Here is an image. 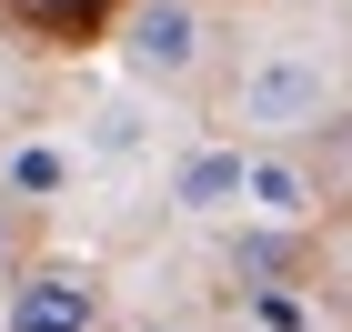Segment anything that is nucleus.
I'll use <instances>...</instances> for the list:
<instances>
[{
	"instance_id": "nucleus-8",
	"label": "nucleus",
	"mask_w": 352,
	"mask_h": 332,
	"mask_svg": "<svg viewBox=\"0 0 352 332\" xmlns=\"http://www.w3.org/2000/svg\"><path fill=\"white\" fill-rule=\"evenodd\" d=\"M71 181H81V151L51 131H21L10 151H0V201H21V212H51V201H71Z\"/></svg>"
},
{
	"instance_id": "nucleus-14",
	"label": "nucleus",
	"mask_w": 352,
	"mask_h": 332,
	"mask_svg": "<svg viewBox=\"0 0 352 332\" xmlns=\"http://www.w3.org/2000/svg\"><path fill=\"white\" fill-rule=\"evenodd\" d=\"M342 30H352V21H342Z\"/></svg>"
},
{
	"instance_id": "nucleus-2",
	"label": "nucleus",
	"mask_w": 352,
	"mask_h": 332,
	"mask_svg": "<svg viewBox=\"0 0 352 332\" xmlns=\"http://www.w3.org/2000/svg\"><path fill=\"white\" fill-rule=\"evenodd\" d=\"M221 41H232V10L221 0H121V21H111L121 81L151 91V101H212Z\"/></svg>"
},
{
	"instance_id": "nucleus-4",
	"label": "nucleus",
	"mask_w": 352,
	"mask_h": 332,
	"mask_svg": "<svg viewBox=\"0 0 352 332\" xmlns=\"http://www.w3.org/2000/svg\"><path fill=\"white\" fill-rule=\"evenodd\" d=\"M242 212H252V221H292V232H312V221L332 212L322 171L302 162V141H252V162H242Z\"/></svg>"
},
{
	"instance_id": "nucleus-10",
	"label": "nucleus",
	"mask_w": 352,
	"mask_h": 332,
	"mask_svg": "<svg viewBox=\"0 0 352 332\" xmlns=\"http://www.w3.org/2000/svg\"><path fill=\"white\" fill-rule=\"evenodd\" d=\"M81 121H91V162H141L151 151V91H111Z\"/></svg>"
},
{
	"instance_id": "nucleus-5",
	"label": "nucleus",
	"mask_w": 352,
	"mask_h": 332,
	"mask_svg": "<svg viewBox=\"0 0 352 332\" xmlns=\"http://www.w3.org/2000/svg\"><path fill=\"white\" fill-rule=\"evenodd\" d=\"M221 322H232V332H352V312L332 302L312 272H282V282H242V292H221Z\"/></svg>"
},
{
	"instance_id": "nucleus-12",
	"label": "nucleus",
	"mask_w": 352,
	"mask_h": 332,
	"mask_svg": "<svg viewBox=\"0 0 352 332\" xmlns=\"http://www.w3.org/2000/svg\"><path fill=\"white\" fill-rule=\"evenodd\" d=\"M302 162L322 171V192H332V201H352V101L332 111V121H322L312 141H302Z\"/></svg>"
},
{
	"instance_id": "nucleus-11",
	"label": "nucleus",
	"mask_w": 352,
	"mask_h": 332,
	"mask_svg": "<svg viewBox=\"0 0 352 332\" xmlns=\"http://www.w3.org/2000/svg\"><path fill=\"white\" fill-rule=\"evenodd\" d=\"M302 272H312L332 302L352 312V201H332V212L312 221V252H302Z\"/></svg>"
},
{
	"instance_id": "nucleus-3",
	"label": "nucleus",
	"mask_w": 352,
	"mask_h": 332,
	"mask_svg": "<svg viewBox=\"0 0 352 332\" xmlns=\"http://www.w3.org/2000/svg\"><path fill=\"white\" fill-rule=\"evenodd\" d=\"M111 322V282L81 252H30L10 272V302H0V332H101Z\"/></svg>"
},
{
	"instance_id": "nucleus-7",
	"label": "nucleus",
	"mask_w": 352,
	"mask_h": 332,
	"mask_svg": "<svg viewBox=\"0 0 352 332\" xmlns=\"http://www.w3.org/2000/svg\"><path fill=\"white\" fill-rule=\"evenodd\" d=\"M302 252H312V232L232 212V232H221V252H212V272H221V292H242V282H282V272H302Z\"/></svg>"
},
{
	"instance_id": "nucleus-1",
	"label": "nucleus",
	"mask_w": 352,
	"mask_h": 332,
	"mask_svg": "<svg viewBox=\"0 0 352 332\" xmlns=\"http://www.w3.org/2000/svg\"><path fill=\"white\" fill-rule=\"evenodd\" d=\"M352 101V30L312 0H242L221 41L212 121L232 141H312Z\"/></svg>"
},
{
	"instance_id": "nucleus-6",
	"label": "nucleus",
	"mask_w": 352,
	"mask_h": 332,
	"mask_svg": "<svg viewBox=\"0 0 352 332\" xmlns=\"http://www.w3.org/2000/svg\"><path fill=\"white\" fill-rule=\"evenodd\" d=\"M242 162H252V141H232V131L191 141L182 162H171L162 201H171L182 221H232V212H242Z\"/></svg>"
},
{
	"instance_id": "nucleus-13",
	"label": "nucleus",
	"mask_w": 352,
	"mask_h": 332,
	"mask_svg": "<svg viewBox=\"0 0 352 332\" xmlns=\"http://www.w3.org/2000/svg\"><path fill=\"white\" fill-rule=\"evenodd\" d=\"M131 332H201V322H131Z\"/></svg>"
},
{
	"instance_id": "nucleus-9",
	"label": "nucleus",
	"mask_w": 352,
	"mask_h": 332,
	"mask_svg": "<svg viewBox=\"0 0 352 332\" xmlns=\"http://www.w3.org/2000/svg\"><path fill=\"white\" fill-rule=\"evenodd\" d=\"M0 21L21 41H41V51H81V41H111L121 0H0Z\"/></svg>"
}]
</instances>
